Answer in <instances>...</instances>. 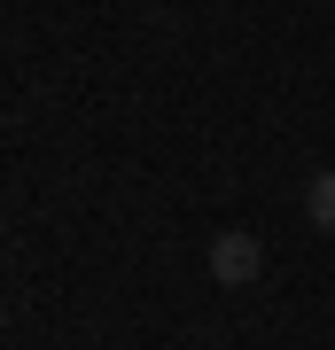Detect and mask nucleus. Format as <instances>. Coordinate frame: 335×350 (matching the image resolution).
I'll return each mask as SVG.
<instances>
[{
  "instance_id": "f03ea898",
  "label": "nucleus",
  "mask_w": 335,
  "mask_h": 350,
  "mask_svg": "<svg viewBox=\"0 0 335 350\" xmlns=\"http://www.w3.org/2000/svg\"><path fill=\"white\" fill-rule=\"evenodd\" d=\"M304 218L320 226V234H335V172H320V179L304 187Z\"/></svg>"
},
{
  "instance_id": "f257e3e1",
  "label": "nucleus",
  "mask_w": 335,
  "mask_h": 350,
  "mask_svg": "<svg viewBox=\"0 0 335 350\" xmlns=\"http://www.w3.org/2000/svg\"><path fill=\"white\" fill-rule=\"evenodd\" d=\"M258 265H265L258 234H219V241H211V280H219V288H242V280H258Z\"/></svg>"
},
{
  "instance_id": "7ed1b4c3",
  "label": "nucleus",
  "mask_w": 335,
  "mask_h": 350,
  "mask_svg": "<svg viewBox=\"0 0 335 350\" xmlns=\"http://www.w3.org/2000/svg\"><path fill=\"white\" fill-rule=\"evenodd\" d=\"M0 327H8V304H0Z\"/></svg>"
}]
</instances>
